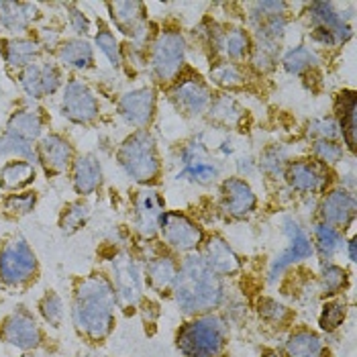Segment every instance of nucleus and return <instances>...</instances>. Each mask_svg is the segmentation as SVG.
Instances as JSON below:
<instances>
[{"mask_svg": "<svg viewBox=\"0 0 357 357\" xmlns=\"http://www.w3.org/2000/svg\"><path fill=\"white\" fill-rule=\"evenodd\" d=\"M88 217H90V206L86 202H82V200L70 202L68 206H63V211L59 215V229H61V233L74 235L76 231H80L86 225Z\"/></svg>", "mask_w": 357, "mask_h": 357, "instance_id": "38", "label": "nucleus"}, {"mask_svg": "<svg viewBox=\"0 0 357 357\" xmlns=\"http://www.w3.org/2000/svg\"><path fill=\"white\" fill-rule=\"evenodd\" d=\"M37 19V6L31 2L0 0V25L10 33H25Z\"/></svg>", "mask_w": 357, "mask_h": 357, "instance_id": "25", "label": "nucleus"}, {"mask_svg": "<svg viewBox=\"0 0 357 357\" xmlns=\"http://www.w3.org/2000/svg\"><path fill=\"white\" fill-rule=\"evenodd\" d=\"M319 215H321V222L331 225L335 229H339V227L345 229L356 217V196L347 192L345 188L331 190L321 200Z\"/></svg>", "mask_w": 357, "mask_h": 357, "instance_id": "18", "label": "nucleus"}, {"mask_svg": "<svg viewBox=\"0 0 357 357\" xmlns=\"http://www.w3.org/2000/svg\"><path fill=\"white\" fill-rule=\"evenodd\" d=\"M102 182V165L94 153H84L72 164V186L76 194L90 196L100 188Z\"/></svg>", "mask_w": 357, "mask_h": 357, "instance_id": "21", "label": "nucleus"}, {"mask_svg": "<svg viewBox=\"0 0 357 357\" xmlns=\"http://www.w3.org/2000/svg\"><path fill=\"white\" fill-rule=\"evenodd\" d=\"M211 80L220 86V88H239L245 84V72L239 63L235 61H217L213 68H211Z\"/></svg>", "mask_w": 357, "mask_h": 357, "instance_id": "35", "label": "nucleus"}, {"mask_svg": "<svg viewBox=\"0 0 357 357\" xmlns=\"http://www.w3.org/2000/svg\"><path fill=\"white\" fill-rule=\"evenodd\" d=\"M257 314L264 323H268L272 327H284L292 319V310L286 304L278 303L268 296L257 301Z\"/></svg>", "mask_w": 357, "mask_h": 357, "instance_id": "41", "label": "nucleus"}, {"mask_svg": "<svg viewBox=\"0 0 357 357\" xmlns=\"http://www.w3.org/2000/svg\"><path fill=\"white\" fill-rule=\"evenodd\" d=\"M35 165L27 160H8L0 167V188L8 192H17L29 186L35 180Z\"/></svg>", "mask_w": 357, "mask_h": 357, "instance_id": "30", "label": "nucleus"}, {"mask_svg": "<svg viewBox=\"0 0 357 357\" xmlns=\"http://www.w3.org/2000/svg\"><path fill=\"white\" fill-rule=\"evenodd\" d=\"M204 160H208V149L200 141H194V143L184 145L182 151H180V162H182L184 167L186 165L198 164V162H204Z\"/></svg>", "mask_w": 357, "mask_h": 357, "instance_id": "51", "label": "nucleus"}, {"mask_svg": "<svg viewBox=\"0 0 357 357\" xmlns=\"http://www.w3.org/2000/svg\"><path fill=\"white\" fill-rule=\"evenodd\" d=\"M35 204H37V194L31 192V190L8 194L4 198V211L13 213L17 217H25L29 213H33Z\"/></svg>", "mask_w": 357, "mask_h": 357, "instance_id": "47", "label": "nucleus"}, {"mask_svg": "<svg viewBox=\"0 0 357 357\" xmlns=\"http://www.w3.org/2000/svg\"><path fill=\"white\" fill-rule=\"evenodd\" d=\"M116 292L105 274H88L78 280L72 296V325L76 335L90 345L109 339L116 325Z\"/></svg>", "mask_w": 357, "mask_h": 357, "instance_id": "1", "label": "nucleus"}, {"mask_svg": "<svg viewBox=\"0 0 357 357\" xmlns=\"http://www.w3.org/2000/svg\"><path fill=\"white\" fill-rule=\"evenodd\" d=\"M219 178V165L215 162H198V164L186 165L180 174H178V180H190L194 184H213L215 180Z\"/></svg>", "mask_w": 357, "mask_h": 357, "instance_id": "44", "label": "nucleus"}, {"mask_svg": "<svg viewBox=\"0 0 357 357\" xmlns=\"http://www.w3.org/2000/svg\"><path fill=\"white\" fill-rule=\"evenodd\" d=\"M6 133L23 139L27 143L37 141L43 133V119H41L39 110L21 109L13 112L8 123H6Z\"/></svg>", "mask_w": 357, "mask_h": 357, "instance_id": "29", "label": "nucleus"}, {"mask_svg": "<svg viewBox=\"0 0 357 357\" xmlns=\"http://www.w3.org/2000/svg\"><path fill=\"white\" fill-rule=\"evenodd\" d=\"M308 19H310V25L314 27L329 29L333 33H337L341 37V41L345 43L349 37H351V27L347 25V21L343 19V15H339L335 10V4L333 2H312L308 6Z\"/></svg>", "mask_w": 357, "mask_h": 357, "instance_id": "24", "label": "nucleus"}, {"mask_svg": "<svg viewBox=\"0 0 357 357\" xmlns=\"http://www.w3.org/2000/svg\"><path fill=\"white\" fill-rule=\"evenodd\" d=\"M110 284L116 292L119 303L137 306L143 298V272L137 259L129 251H119L110 261Z\"/></svg>", "mask_w": 357, "mask_h": 357, "instance_id": "8", "label": "nucleus"}, {"mask_svg": "<svg viewBox=\"0 0 357 357\" xmlns=\"http://www.w3.org/2000/svg\"><path fill=\"white\" fill-rule=\"evenodd\" d=\"M0 160H27L31 164L37 162V153L33 149V143L4 133L0 137Z\"/></svg>", "mask_w": 357, "mask_h": 357, "instance_id": "37", "label": "nucleus"}, {"mask_svg": "<svg viewBox=\"0 0 357 357\" xmlns=\"http://www.w3.org/2000/svg\"><path fill=\"white\" fill-rule=\"evenodd\" d=\"M286 357H329L327 345L314 331L301 327L286 339Z\"/></svg>", "mask_w": 357, "mask_h": 357, "instance_id": "23", "label": "nucleus"}, {"mask_svg": "<svg viewBox=\"0 0 357 357\" xmlns=\"http://www.w3.org/2000/svg\"><path fill=\"white\" fill-rule=\"evenodd\" d=\"M0 341L27 354L39 351L45 345V335L37 317L27 306L19 304L0 319Z\"/></svg>", "mask_w": 357, "mask_h": 357, "instance_id": "6", "label": "nucleus"}, {"mask_svg": "<svg viewBox=\"0 0 357 357\" xmlns=\"http://www.w3.org/2000/svg\"><path fill=\"white\" fill-rule=\"evenodd\" d=\"M59 109L68 121L76 125H90L96 121L100 107H98V98L94 96L88 84L78 78H70L63 86Z\"/></svg>", "mask_w": 357, "mask_h": 357, "instance_id": "9", "label": "nucleus"}, {"mask_svg": "<svg viewBox=\"0 0 357 357\" xmlns=\"http://www.w3.org/2000/svg\"><path fill=\"white\" fill-rule=\"evenodd\" d=\"M219 52L229 57V61H241L251 54V37L245 29L233 27L229 31H222L219 43Z\"/></svg>", "mask_w": 357, "mask_h": 357, "instance_id": "32", "label": "nucleus"}, {"mask_svg": "<svg viewBox=\"0 0 357 357\" xmlns=\"http://www.w3.org/2000/svg\"><path fill=\"white\" fill-rule=\"evenodd\" d=\"M335 114L339 119V133L349 149L356 147V92L343 90L335 100Z\"/></svg>", "mask_w": 357, "mask_h": 357, "instance_id": "31", "label": "nucleus"}, {"mask_svg": "<svg viewBox=\"0 0 357 357\" xmlns=\"http://www.w3.org/2000/svg\"><path fill=\"white\" fill-rule=\"evenodd\" d=\"M19 82L21 88L25 90L29 98L33 100H41L43 94V84H41V63H29L21 72H19Z\"/></svg>", "mask_w": 357, "mask_h": 357, "instance_id": "45", "label": "nucleus"}, {"mask_svg": "<svg viewBox=\"0 0 357 357\" xmlns=\"http://www.w3.org/2000/svg\"><path fill=\"white\" fill-rule=\"evenodd\" d=\"M282 66L288 74L292 76H303L308 70H312L317 66V55L312 54L308 47L298 45V47H292L288 54L282 57Z\"/></svg>", "mask_w": 357, "mask_h": 357, "instance_id": "39", "label": "nucleus"}, {"mask_svg": "<svg viewBox=\"0 0 357 357\" xmlns=\"http://www.w3.org/2000/svg\"><path fill=\"white\" fill-rule=\"evenodd\" d=\"M257 167H259L266 176H270V178L282 176V174L286 172V167H288V151H286L282 145H272V147H268V149L261 153V158H259V162H257Z\"/></svg>", "mask_w": 357, "mask_h": 357, "instance_id": "42", "label": "nucleus"}, {"mask_svg": "<svg viewBox=\"0 0 357 357\" xmlns=\"http://www.w3.org/2000/svg\"><path fill=\"white\" fill-rule=\"evenodd\" d=\"M158 231L162 233L165 243L180 253H192L204 239L202 229L192 219L176 211H165L160 219Z\"/></svg>", "mask_w": 357, "mask_h": 357, "instance_id": "10", "label": "nucleus"}, {"mask_svg": "<svg viewBox=\"0 0 357 357\" xmlns=\"http://www.w3.org/2000/svg\"><path fill=\"white\" fill-rule=\"evenodd\" d=\"M237 167H239V172L241 174H245L249 176L251 172H255V167H257V162H253V158H241L239 162H237Z\"/></svg>", "mask_w": 357, "mask_h": 357, "instance_id": "53", "label": "nucleus"}, {"mask_svg": "<svg viewBox=\"0 0 357 357\" xmlns=\"http://www.w3.org/2000/svg\"><path fill=\"white\" fill-rule=\"evenodd\" d=\"M211 100H213V96H211L208 88L198 78H186V80L176 84L172 90V102L186 116H200L208 109Z\"/></svg>", "mask_w": 357, "mask_h": 357, "instance_id": "16", "label": "nucleus"}, {"mask_svg": "<svg viewBox=\"0 0 357 357\" xmlns=\"http://www.w3.org/2000/svg\"><path fill=\"white\" fill-rule=\"evenodd\" d=\"M341 245H343V241H341V235H339V231L335 227L325 225V222L314 225V243H312V248H317L323 261H331V257L339 251Z\"/></svg>", "mask_w": 357, "mask_h": 357, "instance_id": "33", "label": "nucleus"}, {"mask_svg": "<svg viewBox=\"0 0 357 357\" xmlns=\"http://www.w3.org/2000/svg\"><path fill=\"white\" fill-rule=\"evenodd\" d=\"M165 213L162 194L153 188H141L135 196V227L141 235L153 237L158 233L160 219Z\"/></svg>", "mask_w": 357, "mask_h": 357, "instance_id": "17", "label": "nucleus"}, {"mask_svg": "<svg viewBox=\"0 0 357 357\" xmlns=\"http://www.w3.org/2000/svg\"><path fill=\"white\" fill-rule=\"evenodd\" d=\"M345 317H347V304L341 298H331L329 303L323 304L321 308V314H319V325L321 329L333 333L337 331L343 323H345Z\"/></svg>", "mask_w": 357, "mask_h": 357, "instance_id": "43", "label": "nucleus"}, {"mask_svg": "<svg viewBox=\"0 0 357 357\" xmlns=\"http://www.w3.org/2000/svg\"><path fill=\"white\" fill-rule=\"evenodd\" d=\"M41 54V47L35 39L29 37H13L2 41V57L6 66L23 70L29 63H35V59Z\"/></svg>", "mask_w": 357, "mask_h": 357, "instance_id": "27", "label": "nucleus"}, {"mask_svg": "<svg viewBox=\"0 0 357 357\" xmlns=\"http://www.w3.org/2000/svg\"><path fill=\"white\" fill-rule=\"evenodd\" d=\"M68 13H70L68 19H70V27H72V31H74L80 39H84V37L90 33V21H88V17L84 15L76 4H68Z\"/></svg>", "mask_w": 357, "mask_h": 357, "instance_id": "52", "label": "nucleus"}, {"mask_svg": "<svg viewBox=\"0 0 357 357\" xmlns=\"http://www.w3.org/2000/svg\"><path fill=\"white\" fill-rule=\"evenodd\" d=\"M37 310H39L41 319L45 321V325H50L52 329H59L63 325L66 306L55 290H45V294L37 303Z\"/></svg>", "mask_w": 357, "mask_h": 357, "instance_id": "34", "label": "nucleus"}, {"mask_svg": "<svg viewBox=\"0 0 357 357\" xmlns=\"http://www.w3.org/2000/svg\"><path fill=\"white\" fill-rule=\"evenodd\" d=\"M286 227V233L290 235V245L284 249L274 261H272V268H270V280H275L278 275L282 274L284 270H288L290 266L303 261V259H308L312 253H314V248H312V241L310 237L304 233L303 229L294 222L292 219H288L284 222Z\"/></svg>", "mask_w": 357, "mask_h": 357, "instance_id": "15", "label": "nucleus"}, {"mask_svg": "<svg viewBox=\"0 0 357 357\" xmlns=\"http://www.w3.org/2000/svg\"><path fill=\"white\" fill-rule=\"evenodd\" d=\"M57 59L72 68V70H90L94 66V47L80 37H74V39H66L59 43V47L55 50Z\"/></svg>", "mask_w": 357, "mask_h": 357, "instance_id": "26", "label": "nucleus"}, {"mask_svg": "<svg viewBox=\"0 0 357 357\" xmlns=\"http://www.w3.org/2000/svg\"><path fill=\"white\" fill-rule=\"evenodd\" d=\"M110 10V19L114 23V27L119 29L123 35L137 39L139 35L145 31V4L143 2H109L107 4Z\"/></svg>", "mask_w": 357, "mask_h": 357, "instance_id": "20", "label": "nucleus"}, {"mask_svg": "<svg viewBox=\"0 0 357 357\" xmlns=\"http://www.w3.org/2000/svg\"><path fill=\"white\" fill-rule=\"evenodd\" d=\"M119 114L135 129H145L155 114V92L151 88H135L121 96Z\"/></svg>", "mask_w": 357, "mask_h": 357, "instance_id": "13", "label": "nucleus"}, {"mask_svg": "<svg viewBox=\"0 0 357 357\" xmlns=\"http://www.w3.org/2000/svg\"><path fill=\"white\" fill-rule=\"evenodd\" d=\"M319 288L325 296H337L347 288V272L341 266H335L331 261H325L319 275Z\"/></svg>", "mask_w": 357, "mask_h": 357, "instance_id": "36", "label": "nucleus"}, {"mask_svg": "<svg viewBox=\"0 0 357 357\" xmlns=\"http://www.w3.org/2000/svg\"><path fill=\"white\" fill-rule=\"evenodd\" d=\"M312 153L319 160V164H337L343 158V147L337 141H314Z\"/></svg>", "mask_w": 357, "mask_h": 357, "instance_id": "48", "label": "nucleus"}, {"mask_svg": "<svg viewBox=\"0 0 357 357\" xmlns=\"http://www.w3.org/2000/svg\"><path fill=\"white\" fill-rule=\"evenodd\" d=\"M94 43H96V47L102 52V55L109 59L112 68H121V66H123V50H121L116 37L110 33L109 29H100V31L94 35Z\"/></svg>", "mask_w": 357, "mask_h": 357, "instance_id": "46", "label": "nucleus"}, {"mask_svg": "<svg viewBox=\"0 0 357 357\" xmlns=\"http://www.w3.org/2000/svg\"><path fill=\"white\" fill-rule=\"evenodd\" d=\"M261 357H284L280 351H275V349H266L264 354H261Z\"/></svg>", "mask_w": 357, "mask_h": 357, "instance_id": "55", "label": "nucleus"}, {"mask_svg": "<svg viewBox=\"0 0 357 357\" xmlns=\"http://www.w3.org/2000/svg\"><path fill=\"white\" fill-rule=\"evenodd\" d=\"M37 164L43 165L47 176H59L74 164V147L70 141L57 133H50L39 141L37 149Z\"/></svg>", "mask_w": 357, "mask_h": 357, "instance_id": "14", "label": "nucleus"}, {"mask_svg": "<svg viewBox=\"0 0 357 357\" xmlns=\"http://www.w3.org/2000/svg\"><path fill=\"white\" fill-rule=\"evenodd\" d=\"M21 357H39V351H27V354H23Z\"/></svg>", "mask_w": 357, "mask_h": 357, "instance_id": "56", "label": "nucleus"}, {"mask_svg": "<svg viewBox=\"0 0 357 357\" xmlns=\"http://www.w3.org/2000/svg\"><path fill=\"white\" fill-rule=\"evenodd\" d=\"M143 274L151 290H155L158 294H167L172 292L178 275V261L172 255H155L145 264Z\"/></svg>", "mask_w": 357, "mask_h": 357, "instance_id": "22", "label": "nucleus"}, {"mask_svg": "<svg viewBox=\"0 0 357 357\" xmlns=\"http://www.w3.org/2000/svg\"><path fill=\"white\" fill-rule=\"evenodd\" d=\"M41 84H43V94L52 96L61 88V72L54 61H43L41 63Z\"/></svg>", "mask_w": 357, "mask_h": 357, "instance_id": "50", "label": "nucleus"}, {"mask_svg": "<svg viewBox=\"0 0 357 357\" xmlns=\"http://www.w3.org/2000/svg\"><path fill=\"white\" fill-rule=\"evenodd\" d=\"M206 112H208L211 123H215L220 129H235L241 125L245 116V110L229 94H220L217 98H213Z\"/></svg>", "mask_w": 357, "mask_h": 357, "instance_id": "28", "label": "nucleus"}, {"mask_svg": "<svg viewBox=\"0 0 357 357\" xmlns=\"http://www.w3.org/2000/svg\"><path fill=\"white\" fill-rule=\"evenodd\" d=\"M308 135L314 141H335L339 137V127L333 119H317L308 125Z\"/></svg>", "mask_w": 357, "mask_h": 357, "instance_id": "49", "label": "nucleus"}, {"mask_svg": "<svg viewBox=\"0 0 357 357\" xmlns=\"http://www.w3.org/2000/svg\"><path fill=\"white\" fill-rule=\"evenodd\" d=\"M284 178L292 190L314 194L325 190V186L329 184V169L314 160H298L288 164Z\"/></svg>", "mask_w": 357, "mask_h": 357, "instance_id": "12", "label": "nucleus"}, {"mask_svg": "<svg viewBox=\"0 0 357 357\" xmlns=\"http://www.w3.org/2000/svg\"><path fill=\"white\" fill-rule=\"evenodd\" d=\"M174 301L188 317L208 314L225 303V282L202 259L190 253L180 266L174 282Z\"/></svg>", "mask_w": 357, "mask_h": 357, "instance_id": "2", "label": "nucleus"}, {"mask_svg": "<svg viewBox=\"0 0 357 357\" xmlns=\"http://www.w3.org/2000/svg\"><path fill=\"white\" fill-rule=\"evenodd\" d=\"M186 63V41L178 31H162L151 45V72L160 82L178 78Z\"/></svg>", "mask_w": 357, "mask_h": 357, "instance_id": "7", "label": "nucleus"}, {"mask_svg": "<svg viewBox=\"0 0 357 357\" xmlns=\"http://www.w3.org/2000/svg\"><path fill=\"white\" fill-rule=\"evenodd\" d=\"M116 160L123 172L139 184L153 182L162 172L155 139L147 129H139L125 139L119 147Z\"/></svg>", "mask_w": 357, "mask_h": 357, "instance_id": "4", "label": "nucleus"}, {"mask_svg": "<svg viewBox=\"0 0 357 357\" xmlns=\"http://www.w3.org/2000/svg\"><path fill=\"white\" fill-rule=\"evenodd\" d=\"M257 198L253 188L243 178H227L220 186V208L227 217L235 220L248 219L255 211Z\"/></svg>", "mask_w": 357, "mask_h": 357, "instance_id": "11", "label": "nucleus"}, {"mask_svg": "<svg viewBox=\"0 0 357 357\" xmlns=\"http://www.w3.org/2000/svg\"><path fill=\"white\" fill-rule=\"evenodd\" d=\"M202 259L220 278H231V275L241 272V259H239V255L219 235H213L204 243Z\"/></svg>", "mask_w": 357, "mask_h": 357, "instance_id": "19", "label": "nucleus"}, {"mask_svg": "<svg viewBox=\"0 0 357 357\" xmlns=\"http://www.w3.org/2000/svg\"><path fill=\"white\" fill-rule=\"evenodd\" d=\"M39 261L33 248L21 235L6 239L0 245V284L8 290H27L37 282Z\"/></svg>", "mask_w": 357, "mask_h": 357, "instance_id": "5", "label": "nucleus"}, {"mask_svg": "<svg viewBox=\"0 0 357 357\" xmlns=\"http://www.w3.org/2000/svg\"><path fill=\"white\" fill-rule=\"evenodd\" d=\"M251 66L253 70H257L259 74H266L270 70H274L280 57V43H270V41H255V45H251Z\"/></svg>", "mask_w": 357, "mask_h": 357, "instance_id": "40", "label": "nucleus"}, {"mask_svg": "<svg viewBox=\"0 0 357 357\" xmlns=\"http://www.w3.org/2000/svg\"><path fill=\"white\" fill-rule=\"evenodd\" d=\"M347 249H349V261H356V237L347 241Z\"/></svg>", "mask_w": 357, "mask_h": 357, "instance_id": "54", "label": "nucleus"}, {"mask_svg": "<svg viewBox=\"0 0 357 357\" xmlns=\"http://www.w3.org/2000/svg\"><path fill=\"white\" fill-rule=\"evenodd\" d=\"M229 341V325L219 314H200L176 333V347L182 357H222Z\"/></svg>", "mask_w": 357, "mask_h": 357, "instance_id": "3", "label": "nucleus"}]
</instances>
